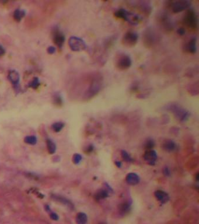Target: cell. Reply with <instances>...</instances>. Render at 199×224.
Returning a JSON list of instances; mask_svg holds the SVG:
<instances>
[{"label": "cell", "instance_id": "cell-5", "mask_svg": "<svg viewBox=\"0 0 199 224\" xmlns=\"http://www.w3.org/2000/svg\"><path fill=\"white\" fill-rule=\"evenodd\" d=\"M191 3L187 0H179L170 2L169 7L174 13L182 12L186 9H188L190 6Z\"/></svg>", "mask_w": 199, "mask_h": 224}, {"label": "cell", "instance_id": "cell-4", "mask_svg": "<svg viewBox=\"0 0 199 224\" xmlns=\"http://www.w3.org/2000/svg\"><path fill=\"white\" fill-rule=\"evenodd\" d=\"M68 46L71 50L74 51H81L87 48L85 42L80 38L71 36L68 40Z\"/></svg>", "mask_w": 199, "mask_h": 224}, {"label": "cell", "instance_id": "cell-10", "mask_svg": "<svg viewBox=\"0 0 199 224\" xmlns=\"http://www.w3.org/2000/svg\"><path fill=\"white\" fill-rule=\"evenodd\" d=\"M158 156L157 152L153 150H147L144 155V159L150 165H154L157 160Z\"/></svg>", "mask_w": 199, "mask_h": 224}, {"label": "cell", "instance_id": "cell-1", "mask_svg": "<svg viewBox=\"0 0 199 224\" xmlns=\"http://www.w3.org/2000/svg\"><path fill=\"white\" fill-rule=\"evenodd\" d=\"M168 110L171 111L175 117L180 122L186 121L190 116L189 111L178 104H170L168 107Z\"/></svg>", "mask_w": 199, "mask_h": 224}, {"label": "cell", "instance_id": "cell-32", "mask_svg": "<svg viewBox=\"0 0 199 224\" xmlns=\"http://www.w3.org/2000/svg\"><path fill=\"white\" fill-rule=\"evenodd\" d=\"M5 53V49L4 48V47L1 46L0 45V57H2V56Z\"/></svg>", "mask_w": 199, "mask_h": 224}, {"label": "cell", "instance_id": "cell-34", "mask_svg": "<svg viewBox=\"0 0 199 224\" xmlns=\"http://www.w3.org/2000/svg\"><path fill=\"white\" fill-rule=\"evenodd\" d=\"M99 224H105V223H99Z\"/></svg>", "mask_w": 199, "mask_h": 224}, {"label": "cell", "instance_id": "cell-13", "mask_svg": "<svg viewBox=\"0 0 199 224\" xmlns=\"http://www.w3.org/2000/svg\"><path fill=\"white\" fill-rule=\"evenodd\" d=\"M126 180L127 183L132 186L136 185L140 182V177L139 176L135 173H130L127 175L126 177Z\"/></svg>", "mask_w": 199, "mask_h": 224}, {"label": "cell", "instance_id": "cell-28", "mask_svg": "<svg viewBox=\"0 0 199 224\" xmlns=\"http://www.w3.org/2000/svg\"><path fill=\"white\" fill-rule=\"evenodd\" d=\"M47 53L50 54H54L55 52V48L53 46H50L48 47L47 50Z\"/></svg>", "mask_w": 199, "mask_h": 224}, {"label": "cell", "instance_id": "cell-16", "mask_svg": "<svg viewBox=\"0 0 199 224\" xmlns=\"http://www.w3.org/2000/svg\"><path fill=\"white\" fill-rule=\"evenodd\" d=\"M75 221L77 224H86L88 221L87 215L84 212H79L77 214Z\"/></svg>", "mask_w": 199, "mask_h": 224}, {"label": "cell", "instance_id": "cell-19", "mask_svg": "<svg viewBox=\"0 0 199 224\" xmlns=\"http://www.w3.org/2000/svg\"><path fill=\"white\" fill-rule=\"evenodd\" d=\"M25 11L24 10L17 9L14 11V18L17 22H20L21 19L25 16Z\"/></svg>", "mask_w": 199, "mask_h": 224}, {"label": "cell", "instance_id": "cell-12", "mask_svg": "<svg viewBox=\"0 0 199 224\" xmlns=\"http://www.w3.org/2000/svg\"><path fill=\"white\" fill-rule=\"evenodd\" d=\"M185 50L189 53L194 54L197 51V39L196 38H191L185 45Z\"/></svg>", "mask_w": 199, "mask_h": 224}, {"label": "cell", "instance_id": "cell-15", "mask_svg": "<svg viewBox=\"0 0 199 224\" xmlns=\"http://www.w3.org/2000/svg\"><path fill=\"white\" fill-rule=\"evenodd\" d=\"M51 198H53V200H56L57 201H59V202H60L64 205H66L67 206L71 208L72 207H73L72 204L68 200H67V199H66L64 197H62V196H59L57 195H52Z\"/></svg>", "mask_w": 199, "mask_h": 224}, {"label": "cell", "instance_id": "cell-24", "mask_svg": "<svg viewBox=\"0 0 199 224\" xmlns=\"http://www.w3.org/2000/svg\"><path fill=\"white\" fill-rule=\"evenodd\" d=\"M24 141L28 144L35 145L37 143V138L35 136H27L25 138Z\"/></svg>", "mask_w": 199, "mask_h": 224}, {"label": "cell", "instance_id": "cell-21", "mask_svg": "<svg viewBox=\"0 0 199 224\" xmlns=\"http://www.w3.org/2000/svg\"><path fill=\"white\" fill-rule=\"evenodd\" d=\"M47 147L49 154H53L55 152V150H56L55 145L51 139H48L47 140Z\"/></svg>", "mask_w": 199, "mask_h": 224}, {"label": "cell", "instance_id": "cell-2", "mask_svg": "<svg viewBox=\"0 0 199 224\" xmlns=\"http://www.w3.org/2000/svg\"><path fill=\"white\" fill-rule=\"evenodd\" d=\"M183 21L186 26L189 29L196 30L198 26V18L196 13L192 10L187 11L184 16Z\"/></svg>", "mask_w": 199, "mask_h": 224}, {"label": "cell", "instance_id": "cell-22", "mask_svg": "<svg viewBox=\"0 0 199 224\" xmlns=\"http://www.w3.org/2000/svg\"><path fill=\"white\" fill-rule=\"evenodd\" d=\"M40 85V81L38 77H34L33 79L29 83L28 87L29 88H32L33 89H37Z\"/></svg>", "mask_w": 199, "mask_h": 224}, {"label": "cell", "instance_id": "cell-31", "mask_svg": "<svg viewBox=\"0 0 199 224\" xmlns=\"http://www.w3.org/2000/svg\"><path fill=\"white\" fill-rule=\"evenodd\" d=\"M177 32H178V33L179 35L182 36V35H185V29H183V28H179V29L177 31Z\"/></svg>", "mask_w": 199, "mask_h": 224}, {"label": "cell", "instance_id": "cell-9", "mask_svg": "<svg viewBox=\"0 0 199 224\" xmlns=\"http://www.w3.org/2000/svg\"><path fill=\"white\" fill-rule=\"evenodd\" d=\"M8 79L12 83L13 88L15 90H18L19 83V74L18 72L15 70H10L8 72Z\"/></svg>", "mask_w": 199, "mask_h": 224}, {"label": "cell", "instance_id": "cell-33", "mask_svg": "<svg viewBox=\"0 0 199 224\" xmlns=\"http://www.w3.org/2000/svg\"><path fill=\"white\" fill-rule=\"evenodd\" d=\"M115 165L118 166V167H121V166H122V164H121V162H119V161H116V162H115Z\"/></svg>", "mask_w": 199, "mask_h": 224}, {"label": "cell", "instance_id": "cell-23", "mask_svg": "<svg viewBox=\"0 0 199 224\" xmlns=\"http://www.w3.org/2000/svg\"><path fill=\"white\" fill-rule=\"evenodd\" d=\"M64 127V123L63 122H56L52 124L51 128L55 132L60 131Z\"/></svg>", "mask_w": 199, "mask_h": 224}, {"label": "cell", "instance_id": "cell-30", "mask_svg": "<svg viewBox=\"0 0 199 224\" xmlns=\"http://www.w3.org/2000/svg\"><path fill=\"white\" fill-rule=\"evenodd\" d=\"M163 174L165 175V176H169L170 174V169H169V168L168 167H165L163 169Z\"/></svg>", "mask_w": 199, "mask_h": 224}, {"label": "cell", "instance_id": "cell-7", "mask_svg": "<svg viewBox=\"0 0 199 224\" xmlns=\"http://www.w3.org/2000/svg\"><path fill=\"white\" fill-rule=\"evenodd\" d=\"M157 36L155 32L151 29H147L144 34V42L145 45L147 47H151L155 43Z\"/></svg>", "mask_w": 199, "mask_h": 224}, {"label": "cell", "instance_id": "cell-6", "mask_svg": "<svg viewBox=\"0 0 199 224\" xmlns=\"http://www.w3.org/2000/svg\"><path fill=\"white\" fill-rule=\"evenodd\" d=\"M138 36L137 33L134 31H128L123 36L122 39V43L124 46L131 47L134 46L137 43Z\"/></svg>", "mask_w": 199, "mask_h": 224}, {"label": "cell", "instance_id": "cell-17", "mask_svg": "<svg viewBox=\"0 0 199 224\" xmlns=\"http://www.w3.org/2000/svg\"><path fill=\"white\" fill-rule=\"evenodd\" d=\"M109 195L107 190L105 189H100L96 191L95 194V198L97 200H100L107 198Z\"/></svg>", "mask_w": 199, "mask_h": 224}, {"label": "cell", "instance_id": "cell-25", "mask_svg": "<svg viewBox=\"0 0 199 224\" xmlns=\"http://www.w3.org/2000/svg\"><path fill=\"white\" fill-rule=\"evenodd\" d=\"M121 155L123 158V159L127 162H132L133 161V159L131 158V156L126 151H121Z\"/></svg>", "mask_w": 199, "mask_h": 224}, {"label": "cell", "instance_id": "cell-29", "mask_svg": "<svg viewBox=\"0 0 199 224\" xmlns=\"http://www.w3.org/2000/svg\"><path fill=\"white\" fill-rule=\"evenodd\" d=\"M50 218L53 220H54V221H56V220H58L59 219V216L57 215V214L54 213V212H52L51 213V214L50 215Z\"/></svg>", "mask_w": 199, "mask_h": 224}, {"label": "cell", "instance_id": "cell-14", "mask_svg": "<svg viewBox=\"0 0 199 224\" xmlns=\"http://www.w3.org/2000/svg\"><path fill=\"white\" fill-rule=\"evenodd\" d=\"M162 148L166 152H172L176 150V144L172 140L168 139L163 144Z\"/></svg>", "mask_w": 199, "mask_h": 224}, {"label": "cell", "instance_id": "cell-8", "mask_svg": "<svg viewBox=\"0 0 199 224\" xmlns=\"http://www.w3.org/2000/svg\"><path fill=\"white\" fill-rule=\"evenodd\" d=\"M53 40L58 47L61 48L64 43L65 36L59 29H55L53 33Z\"/></svg>", "mask_w": 199, "mask_h": 224}, {"label": "cell", "instance_id": "cell-27", "mask_svg": "<svg viewBox=\"0 0 199 224\" xmlns=\"http://www.w3.org/2000/svg\"><path fill=\"white\" fill-rule=\"evenodd\" d=\"M82 156L79 154H75L72 156V162L75 164H78L82 160Z\"/></svg>", "mask_w": 199, "mask_h": 224}, {"label": "cell", "instance_id": "cell-11", "mask_svg": "<svg viewBox=\"0 0 199 224\" xmlns=\"http://www.w3.org/2000/svg\"><path fill=\"white\" fill-rule=\"evenodd\" d=\"M155 197L161 203L165 204L169 200V195L162 190H157L154 193Z\"/></svg>", "mask_w": 199, "mask_h": 224}, {"label": "cell", "instance_id": "cell-18", "mask_svg": "<svg viewBox=\"0 0 199 224\" xmlns=\"http://www.w3.org/2000/svg\"><path fill=\"white\" fill-rule=\"evenodd\" d=\"M130 204L127 202H124L120 204L119 206V210L122 214L128 213L130 210Z\"/></svg>", "mask_w": 199, "mask_h": 224}, {"label": "cell", "instance_id": "cell-20", "mask_svg": "<svg viewBox=\"0 0 199 224\" xmlns=\"http://www.w3.org/2000/svg\"><path fill=\"white\" fill-rule=\"evenodd\" d=\"M53 103L56 106H61L62 105L63 100H62V96L59 94L55 93L53 96Z\"/></svg>", "mask_w": 199, "mask_h": 224}, {"label": "cell", "instance_id": "cell-26", "mask_svg": "<svg viewBox=\"0 0 199 224\" xmlns=\"http://www.w3.org/2000/svg\"><path fill=\"white\" fill-rule=\"evenodd\" d=\"M154 145H155L154 141L152 139H148L144 144L145 148L147 150V151L152 150L154 147Z\"/></svg>", "mask_w": 199, "mask_h": 224}, {"label": "cell", "instance_id": "cell-3", "mask_svg": "<svg viewBox=\"0 0 199 224\" xmlns=\"http://www.w3.org/2000/svg\"><path fill=\"white\" fill-rule=\"evenodd\" d=\"M115 64L119 70H126L131 67L132 61L129 55L124 53H120L116 57Z\"/></svg>", "mask_w": 199, "mask_h": 224}]
</instances>
